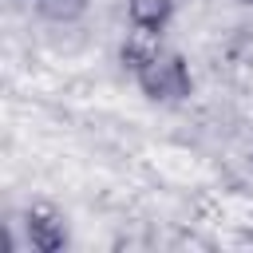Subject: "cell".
I'll return each mask as SVG.
<instances>
[{
	"instance_id": "obj_3",
	"label": "cell",
	"mask_w": 253,
	"mask_h": 253,
	"mask_svg": "<svg viewBox=\"0 0 253 253\" xmlns=\"http://www.w3.org/2000/svg\"><path fill=\"white\" fill-rule=\"evenodd\" d=\"M126 8H130V24L134 28L162 32V24L170 20V0H126Z\"/></svg>"
},
{
	"instance_id": "obj_4",
	"label": "cell",
	"mask_w": 253,
	"mask_h": 253,
	"mask_svg": "<svg viewBox=\"0 0 253 253\" xmlns=\"http://www.w3.org/2000/svg\"><path fill=\"white\" fill-rule=\"evenodd\" d=\"M249 4H253V0H249Z\"/></svg>"
},
{
	"instance_id": "obj_1",
	"label": "cell",
	"mask_w": 253,
	"mask_h": 253,
	"mask_svg": "<svg viewBox=\"0 0 253 253\" xmlns=\"http://www.w3.org/2000/svg\"><path fill=\"white\" fill-rule=\"evenodd\" d=\"M134 79H138V87H142L150 99H158V103H174V99H186V95H190V67H186V59H182L178 51H166V47H158V51L134 71Z\"/></svg>"
},
{
	"instance_id": "obj_2",
	"label": "cell",
	"mask_w": 253,
	"mask_h": 253,
	"mask_svg": "<svg viewBox=\"0 0 253 253\" xmlns=\"http://www.w3.org/2000/svg\"><path fill=\"white\" fill-rule=\"evenodd\" d=\"M28 237H32V245H36L40 253H55V249H63V241H67L63 217H59L55 210H47V206L28 210Z\"/></svg>"
}]
</instances>
